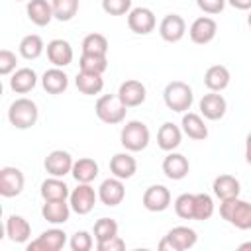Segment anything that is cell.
<instances>
[{
    "label": "cell",
    "mask_w": 251,
    "mask_h": 251,
    "mask_svg": "<svg viewBox=\"0 0 251 251\" xmlns=\"http://www.w3.org/2000/svg\"><path fill=\"white\" fill-rule=\"evenodd\" d=\"M67 243V233L59 227H51L43 231L37 239L27 243V251H59Z\"/></svg>",
    "instance_id": "10"
},
{
    "label": "cell",
    "mask_w": 251,
    "mask_h": 251,
    "mask_svg": "<svg viewBox=\"0 0 251 251\" xmlns=\"http://www.w3.org/2000/svg\"><path fill=\"white\" fill-rule=\"evenodd\" d=\"M16 2H22V0H16Z\"/></svg>",
    "instance_id": "49"
},
{
    "label": "cell",
    "mask_w": 251,
    "mask_h": 251,
    "mask_svg": "<svg viewBox=\"0 0 251 251\" xmlns=\"http://www.w3.org/2000/svg\"><path fill=\"white\" fill-rule=\"evenodd\" d=\"M71 175L76 182H92L98 176V163L90 157H80L78 161H75Z\"/></svg>",
    "instance_id": "31"
},
{
    "label": "cell",
    "mask_w": 251,
    "mask_h": 251,
    "mask_svg": "<svg viewBox=\"0 0 251 251\" xmlns=\"http://www.w3.org/2000/svg\"><path fill=\"white\" fill-rule=\"evenodd\" d=\"M73 165H75V161H73L71 153H69V151H63V149L51 151V153L45 157V161H43L45 171H47L51 176H61V178L73 171Z\"/></svg>",
    "instance_id": "14"
},
{
    "label": "cell",
    "mask_w": 251,
    "mask_h": 251,
    "mask_svg": "<svg viewBox=\"0 0 251 251\" xmlns=\"http://www.w3.org/2000/svg\"><path fill=\"white\" fill-rule=\"evenodd\" d=\"M94 112H96V116H98L100 122L114 126V124L124 122L126 112H127V106L120 100L118 94H104V96H100L96 100Z\"/></svg>",
    "instance_id": "5"
},
{
    "label": "cell",
    "mask_w": 251,
    "mask_h": 251,
    "mask_svg": "<svg viewBox=\"0 0 251 251\" xmlns=\"http://www.w3.org/2000/svg\"><path fill=\"white\" fill-rule=\"evenodd\" d=\"M198 108H200V114H202L206 120L216 122V120H222V118L226 116L227 102H226V98H224L222 94L210 90L208 94H204V96L200 98Z\"/></svg>",
    "instance_id": "16"
},
{
    "label": "cell",
    "mask_w": 251,
    "mask_h": 251,
    "mask_svg": "<svg viewBox=\"0 0 251 251\" xmlns=\"http://www.w3.org/2000/svg\"><path fill=\"white\" fill-rule=\"evenodd\" d=\"M245 161L251 165V131L247 133V139H245Z\"/></svg>",
    "instance_id": "46"
},
{
    "label": "cell",
    "mask_w": 251,
    "mask_h": 251,
    "mask_svg": "<svg viewBox=\"0 0 251 251\" xmlns=\"http://www.w3.org/2000/svg\"><path fill=\"white\" fill-rule=\"evenodd\" d=\"M204 84L212 92H222L229 84V71L224 65H212L204 73Z\"/></svg>",
    "instance_id": "30"
},
{
    "label": "cell",
    "mask_w": 251,
    "mask_h": 251,
    "mask_svg": "<svg viewBox=\"0 0 251 251\" xmlns=\"http://www.w3.org/2000/svg\"><path fill=\"white\" fill-rule=\"evenodd\" d=\"M25 12H27V18L31 24L43 27L47 25L55 16H53V6L51 2L47 0H29L27 6H25Z\"/></svg>",
    "instance_id": "24"
},
{
    "label": "cell",
    "mask_w": 251,
    "mask_h": 251,
    "mask_svg": "<svg viewBox=\"0 0 251 251\" xmlns=\"http://www.w3.org/2000/svg\"><path fill=\"white\" fill-rule=\"evenodd\" d=\"M163 98H165V104H167L169 110H173V112H188L190 106H192L194 94H192V88L186 82L171 80L163 90Z\"/></svg>",
    "instance_id": "4"
},
{
    "label": "cell",
    "mask_w": 251,
    "mask_h": 251,
    "mask_svg": "<svg viewBox=\"0 0 251 251\" xmlns=\"http://www.w3.org/2000/svg\"><path fill=\"white\" fill-rule=\"evenodd\" d=\"M39 194L43 200H67L71 196V190L61 176H49L41 182Z\"/></svg>",
    "instance_id": "26"
},
{
    "label": "cell",
    "mask_w": 251,
    "mask_h": 251,
    "mask_svg": "<svg viewBox=\"0 0 251 251\" xmlns=\"http://www.w3.org/2000/svg\"><path fill=\"white\" fill-rule=\"evenodd\" d=\"M78 67L84 73H94V75H102L108 69V59L106 55H92V53H82L78 59Z\"/></svg>",
    "instance_id": "34"
},
{
    "label": "cell",
    "mask_w": 251,
    "mask_h": 251,
    "mask_svg": "<svg viewBox=\"0 0 251 251\" xmlns=\"http://www.w3.org/2000/svg\"><path fill=\"white\" fill-rule=\"evenodd\" d=\"M118 96L120 100L127 106V108H135V106H141L145 102V96H147V90H145V84L141 80H135V78H127L120 84L118 88Z\"/></svg>",
    "instance_id": "13"
},
{
    "label": "cell",
    "mask_w": 251,
    "mask_h": 251,
    "mask_svg": "<svg viewBox=\"0 0 251 251\" xmlns=\"http://www.w3.org/2000/svg\"><path fill=\"white\" fill-rule=\"evenodd\" d=\"M247 25L251 27V10H249V16H247Z\"/></svg>",
    "instance_id": "48"
},
{
    "label": "cell",
    "mask_w": 251,
    "mask_h": 251,
    "mask_svg": "<svg viewBox=\"0 0 251 251\" xmlns=\"http://www.w3.org/2000/svg\"><path fill=\"white\" fill-rule=\"evenodd\" d=\"M227 4L235 10H251V0H227Z\"/></svg>",
    "instance_id": "45"
},
{
    "label": "cell",
    "mask_w": 251,
    "mask_h": 251,
    "mask_svg": "<svg viewBox=\"0 0 251 251\" xmlns=\"http://www.w3.org/2000/svg\"><path fill=\"white\" fill-rule=\"evenodd\" d=\"M175 214L182 220H194V194H180L175 200Z\"/></svg>",
    "instance_id": "39"
},
{
    "label": "cell",
    "mask_w": 251,
    "mask_h": 251,
    "mask_svg": "<svg viewBox=\"0 0 251 251\" xmlns=\"http://www.w3.org/2000/svg\"><path fill=\"white\" fill-rule=\"evenodd\" d=\"M25 184L24 173L18 167H2L0 169V194L4 198H14L22 194Z\"/></svg>",
    "instance_id": "9"
},
{
    "label": "cell",
    "mask_w": 251,
    "mask_h": 251,
    "mask_svg": "<svg viewBox=\"0 0 251 251\" xmlns=\"http://www.w3.org/2000/svg\"><path fill=\"white\" fill-rule=\"evenodd\" d=\"M214 216V200L206 192L194 194V220H210Z\"/></svg>",
    "instance_id": "36"
},
{
    "label": "cell",
    "mask_w": 251,
    "mask_h": 251,
    "mask_svg": "<svg viewBox=\"0 0 251 251\" xmlns=\"http://www.w3.org/2000/svg\"><path fill=\"white\" fill-rule=\"evenodd\" d=\"M182 141V127L173 122H165L157 131V145L163 151H175Z\"/></svg>",
    "instance_id": "23"
},
{
    "label": "cell",
    "mask_w": 251,
    "mask_h": 251,
    "mask_svg": "<svg viewBox=\"0 0 251 251\" xmlns=\"http://www.w3.org/2000/svg\"><path fill=\"white\" fill-rule=\"evenodd\" d=\"M161 169H163V173H165L167 178H171V180H182L188 175V171H190V163H188V159L184 155L175 153V151H169V155L163 159Z\"/></svg>",
    "instance_id": "18"
},
{
    "label": "cell",
    "mask_w": 251,
    "mask_h": 251,
    "mask_svg": "<svg viewBox=\"0 0 251 251\" xmlns=\"http://www.w3.org/2000/svg\"><path fill=\"white\" fill-rule=\"evenodd\" d=\"M126 247V241L120 237V235H114L106 241H98L96 243V249L98 251H122Z\"/></svg>",
    "instance_id": "44"
},
{
    "label": "cell",
    "mask_w": 251,
    "mask_h": 251,
    "mask_svg": "<svg viewBox=\"0 0 251 251\" xmlns=\"http://www.w3.org/2000/svg\"><path fill=\"white\" fill-rule=\"evenodd\" d=\"M108 39L102 33H88L82 39V53H92V55H106L108 53Z\"/></svg>",
    "instance_id": "37"
},
{
    "label": "cell",
    "mask_w": 251,
    "mask_h": 251,
    "mask_svg": "<svg viewBox=\"0 0 251 251\" xmlns=\"http://www.w3.org/2000/svg\"><path fill=\"white\" fill-rule=\"evenodd\" d=\"M69 245H71L73 251H90L92 245H94V239H92V235H90L88 231L80 229V231H75V233L71 235Z\"/></svg>",
    "instance_id": "40"
},
{
    "label": "cell",
    "mask_w": 251,
    "mask_h": 251,
    "mask_svg": "<svg viewBox=\"0 0 251 251\" xmlns=\"http://www.w3.org/2000/svg\"><path fill=\"white\" fill-rule=\"evenodd\" d=\"M198 241V235L192 227L188 226H176L173 229H169V233L159 241V249L165 251H186L190 247H194Z\"/></svg>",
    "instance_id": "6"
},
{
    "label": "cell",
    "mask_w": 251,
    "mask_h": 251,
    "mask_svg": "<svg viewBox=\"0 0 251 251\" xmlns=\"http://www.w3.org/2000/svg\"><path fill=\"white\" fill-rule=\"evenodd\" d=\"M96 198H98V192L90 186V182H78V186L71 190L69 204H71V210L75 214L86 216V214L92 212V208L96 204Z\"/></svg>",
    "instance_id": "7"
},
{
    "label": "cell",
    "mask_w": 251,
    "mask_h": 251,
    "mask_svg": "<svg viewBox=\"0 0 251 251\" xmlns=\"http://www.w3.org/2000/svg\"><path fill=\"white\" fill-rule=\"evenodd\" d=\"M212 190L216 194V198L222 200H229V198H235L239 196V190H241V184L235 176L231 175H220L214 178V184H212Z\"/></svg>",
    "instance_id": "29"
},
{
    "label": "cell",
    "mask_w": 251,
    "mask_h": 251,
    "mask_svg": "<svg viewBox=\"0 0 251 251\" xmlns=\"http://www.w3.org/2000/svg\"><path fill=\"white\" fill-rule=\"evenodd\" d=\"M37 118H39L37 104L25 96L16 98L8 108V120L18 129H29L31 126H35Z\"/></svg>",
    "instance_id": "2"
},
{
    "label": "cell",
    "mask_w": 251,
    "mask_h": 251,
    "mask_svg": "<svg viewBox=\"0 0 251 251\" xmlns=\"http://www.w3.org/2000/svg\"><path fill=\"white\" fill-rule=\"evenodd\" d=\"M157 25V20H155V14L145 8V6H137V8H131L129 14H127V27L137 33V35H147L155 29Z\"/></svg>",
    "instance_id": "8"
},
{
    "label": "cell",
    "mask_w": 251,
    "mask_h": 251,
    "mask_svg": "<svg viewBox=\"0 0 251 251\" xmlns=\"http://www.w3.org/2000/svg\"><path fill=\"white\" fill-rule=\"evenodd\" d=\"M47 59L49 63H53V67H67L73 63V47L67 39H51L47 43Z\"/></svg>",
    "instance_id": "19"
},
{
    "label": "cell",
    "mask_w": 251,
    "mask_h": 251,
    "mask_svg": "<svg viewBox=\"0 0 251 251\" xmlns=\"http://www.w3.org/2000/svg\"><path fill=\"white\" fill-rule=\"evenodd\" d=\"M98 198L104 206H118L122 204V200L126 198V186L124 180L118 176H110L104 178L98 186Z\"/></svg>",
    "instance_id": "11"
},
{
    "label": "cell",
    "mask_w": 251,
    "mask_h": 251,
    "mask_svg": "<svg viewBox=\"0 0 251 251\" xmlns=\"http://www.w3.org/2000/svg\"><path fill=\"white\" fill-rule=\"evenodd\" d=\"M220 216L237 229H251V204L239 196L220 202Z\"/></svg>",
    "instance_id": "1"
},
{
    "label": "cell",
    "mask_w": 251,
    "mask_h": 251,
    "mask_svg": "<svg viewBox=\"0 0 251 251\" xmlns=\"http://www.w3.org/2000/svg\"><path fill=\"white\" fill-rule=\"evenodd\" d=\"M102 10L110 16H124L131 10V0H102Z\"/></svg>",
    "instance_id": "41"
},
{
    "label": "cell",
    "mask_w": 251,
    "mask_h": 251,
    "mask_svg": "<svg viewBox=\"0 0 251 251\" xmlns=\"http://www.w3.org/2000/svg\"><path fill=\"white\" fill-rule=\"evenodd\" d=\"M37 84V75L33 69L29 67H22L18 71L12 73V78H10V88L18 94H27L29 90H33Z\"/></svg>",
    "instance_id": "27"
},
{
    "label": "cell",
    "mask_w": 251,
    "mask_h": 251,
    "mask_svg": "<svg viewBox=\"0 0 251 251\" xmlns=\"http://www.w3.org/2000/svg\"><path fill=\"white\" fill-rule=\"evenodd\" d=\"M53 16L59 22H71L78 12V0H51Z\"/></svg>",
    "instance_id": "35"
},
{
    "label": "cell",
    "mask_w": 251,
    "mask_h": 251,
    "mask_svg": "<svg viewBox=\"0 0 251 251\" xmlns=\"http://www.w3.org/2000/svg\"><path fill=\"white\" fill-rule=\"evenodd\" d=\"M182 133H186L190 139H196V141H202L208 137V127L202 120L200 114H194V112H184L182 114Z\"/></svg>",
    "instance_id": "28"
},
{
    "label": "cell",
    "mask_w": 251,
    "mask_h": 251,
    "mask_svg": "<svg viewBox=\"0 0 251 251\" xmlns=\"http://www.w3.org/2000/svg\"><path fill=\"white\" fill-rule=\"evenodd\" d=\"M141 202H143L145 210H149V212H163L171 206V192L163 184H151L143 192Z\"/></svg>",
    "instance_id": "17"
},
{
    "label": "cell",
    "mask_w": 251,
    "mask_h": 251,
    "mask_svg": "<svg viewBox=\"0 0 251 251\" xmlns=\"http://www.w3.org/2000/svg\"><path fill=\"white\" fill-rule=\"evenodd\" d=\"M41 86L49 94H63L67 90V86H69V76L61 67L47 69L43 73V76H41Z\"/></svg>",
    "instance_id": "22"
},
{
    "label": "cell",
    "mask_w": 251,
    "mask_h": 251,
    "mask_svg": "<svg viewBox=\"0 0 251 251\" xmlns=\"http://www.w3.org/2000/svg\"><path fill=\"white\" fill-rule=\"evenodd\" d=\"M41 216L53 226L65 224L71 216V204H67V200H45L41 206Z\"/></svg>",
    "instance_id": "21"
},
{
    "label": "cell",
    "mask_w": 251,
    "mask_h": 251,
    "mask_svg": "<svg viewBox=\"0 0 251 251\" xmlns=\"http://www.w3.org/2000/svg\"><path fill=\"white\" fill-rule=\"evenodd\" d=\"M216 33H218V24H216V20L210 18V16H200V18H196V20L192 22L190 29H188V35H190L192 43H196V45H206V43H210V41L216 37Z\"/></svg>",
    "instance_id": "12"
},
{
    "label": "cell",
    "mask_w": 251,
    "mask_h": 251,
    "mask_svg": "<svg viewBox=\"0 0 251 251\" xmlns=\"http://www.w3.org/2000/svg\"><path fill=\"white\" fill-rule=\"evenodd\" d=\"M6 235L12 243H25L31 235V226L24 216L12 214L6 218Z\"/></svg>",
    "instance_id": "20"
},
{
    "label": "cell",
    "mask_w": 251,
    "mask_h": 251,
    "mask_svg": "<svg viewBox=\"0 0 251 251\" xmlns=\"http://www.w3.org/2000/svg\"><path fill=\"white\" fill-rule=\"evenodd\" d=\"M16 63H18L16 53H12L10 49H2L0 51V75H4V76L12 75L16 71Z\"/></svg>",
    "instance_id": "42"
},
{
    "label": "cell",
    "mask_w": 251,
    "mask_h": 251,
    "mask_svg": "<svg viewBox=\"0 0 251 251\" xmlns=\"http://www.w3.org/2000/svg\"><path fill=\"white\" fill-rule=\"evenodd\" d=\"M226 2H227V0H196V6H198V8H200L204 14L214 16V14L224 12Z\"/></svg>",
    "instance_id": "43"
},
{
    "label": "cell",
    "mask_w": 251,
    "mask_h": 251,
    "mask_svg": "<svg viewBox=\"0 0 251 251\" xmlns=\"http://www.w3.org/2000/svg\"><path fill=\"white\" fill-rule=\"evenodd\" d=\"M149 127L139 122V120H131L127 122L122 131H120V143L126 147V151L129 153H137V151H143L147 145H149Z\"/></svg>",
    "instance_id": "3"
},
{
    "label": "cell",
    "mask_w": 251,
    "mask_h": 251,
    "mask_svg": "<svg viewBox=\"0 0 251 251\" xmlns=\"http://www.w3.org/2000/svg\"><path fill=\"white\" fill-rule=\"evenodd\" d=\"M239 249H241V251H243V249H251V241H247V243H241V245H239Z\"/></svg>",
    "instance_id": "47"
},
{
    "label": "cell",
    "mask_w": 251,
    "mask_h": 251,
    "mask_svg": "<svg viewBox=\"0 0 251 251\" xmlns=\"http://www.w3.org/2000/svg\"><path fill=\"white\" fill-rule=\"evenodd\" d=\"M75 84L78 88V92L86 94V96H94L104 88V78L102 75H94V73H84L80 71L75 78Z\"/></svg>",
    "instance_id": "32"
},
{
    "label": "cell",
    "mask_w": 251,
    "mask_h": 251,
    "mask_svg": "<svg viewBox=\"0 0 251 251\" xmlns=\"http://www.w3.org/2000/svg\"><path fill=\"white\" fill-rule=\"evenodd\" d=\"M18 49H20V55H22L24 59L33 61V59H37V57L43 53L45 45H43L41 35H37V33H29V35L22 37V41H20V47H18Z\"/></svg>",
    "instance_id": "33"
},
{
    "label": "cell",
    "mask_w": 251,
    "mask_h": 251,
    "mask_svg": "<svg viewBox=\"0 0 251 251\" xmlns=\"http://www.w3.org/2000/svg\"><path fill=\"white\" fill-rule=\"evenodd\" d=\"M184 33H186V22L178 14H167L159 24V35L169 43L180 41Z\"/></svg>",
    "instance_id": "15"
},
{
    "label": "cell",
    "mask_w": 251,
    "mask_h": 251,
    "mask_svg": "<svg viewBox=\"0 0 251 251\" xmlns=\"http://www.w3.org/2000/svg\"><path fill=\"white\" fill-rule=\"evenodd\" d=\"M110 171H112L114 176H118L122 180L131 178L135 175V171H137V161L129 153H116L110 159Z\"/></svg>",
    "instance_id": "25"
},
{
    "label": "cell",
    "mask_w": 251,
    "mask_h": 251,
    "mask_svg": "<svg viewBox=\"0 0 251 251\" xmlns=\"http://www.w3.org/2000/svg\"><path fill=\"white\" fill-rule=\"evenodd\" d=\"M114 235H118V222L116 220H112V218L96 220V224H94V239H96V243L98 241H106V239H110Z\"/></svg>",
    "instance_id": "38"
}]
</instances>
